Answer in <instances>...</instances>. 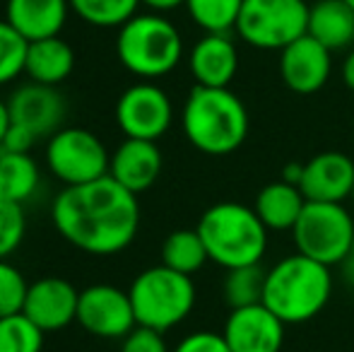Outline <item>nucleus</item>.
I'll list each match as a JSON object with an SVG mask.
<instances>
[{"label": "nucleus", "mask_w": 354, "mask_h": 352, "mask_svg": "<svg viewBox=\"0 0 354 352\" xmlns=\"http://www.w3.org/2000/svg\"><path fill=\"white\" fill-rule=\"evenodd\" d=\"M106 145L87 128H61L46 142V167L66 186L97 181L109 176Z\"/></svg>", "instance_id": "nucleus-9"}, {"label": "nucleus", "mask_w": 354, "mask_h": 352, "mask_svg": "<svg viewBox=\"0 0 354 352\" xmlns=\"http://www.w3.org/2000/svg\"><path fill=\"white\" fill-rule=\"evenodd\" d=\"M80 290L63 277H41L27 290L22 314H27L44 333H56L77 319Z\"/></svg>", "instance_id": "nucleus-13"}, {"label": "nucleus", "mask_w": 354, "mask_h": 352, "mask_svg": "<svg viewBox=\"0 0 354 352\" xmlns=\"http://www.w3.org/2000/svg\"><path fill=\"white\" fill-rule=\"evenodd\" d=\"M342 82H345L347 89L354 92V48L347 53L345 61H342Z\"/></svg>", "instance_id": "nucleus-36"}, {"label": "nucleus", "mask_w": 354, "mask_h": 352, "mask_svg": "<svg viewBox=\"0 0 354 352\" xmlns=\"http://www.w3.org/2000/svg\"><path fill=\"white\" fill-rule=\"evenodd\" d=\"M58 234L89 256H116L133 244L140 227L138 196L111 176L66 186L51 205Z\"/></svg>", "instance_id": "nucleus-1"}, {"label": "nucleus", "mask_w": 354, "mask_h": 352, "mask_svg": "<svg viewBox=\"0 0 354 352\" xmlns=\"http://www.w3.org/2000/svg\"><path fill=\"white\" fill-rule=\"evenodd\" d=\"M162 174V152L157 142L126 138L111 155L109 176L131 193H142Z\"/></svg>", "instance_id": "nucleus-17"}, {"label": "nucleus", "mask_w": 354, "mask_h": 352, "mask_svg": "<svg viewBox=\"0 0 354 352\" xmlns=\"http://www.w3.org/2000/svg\"><path fill=\"white\" fill-rule=\"evenodd\" d=\"M73 68H75V51L66 39L51 37L29 44L24 73L32 77V82L58 87L63 80L71 77Z\"/></svg>", "instance_id": "nucleus-20"}, {"label": "nucleus", "mask_w": 354, "mask_h": 352, "mask_svg": "<svg viewBox=\"0 0 354 352\" xmlns=\"http://www.w3.org/2000/svg\"><path fill=\"white\" fill-rule=\"evenodd\" d=\"M266 275L268 270L261 263L227 270V277H224V299H227L229 309H243V306L261 304L263 292H266Z\"/></svg>", "instance_id": "nucleus-25"}, {"label": "nucleus", "mask_w": 354, "mask_h": 352, "mask_svg": "<svg viewBox=\"0 0 354 352\" xmlns=\"http://www.w3.org/2000/svg\"><path fill=\"white\" fill-rule=\"evenodd\" d=\"M75 321L89 335L106 340H123L138 326L131 295L113 285H89L80 290Z\"/></svg>", "instance_id": "nucleus-11"}, {"label": "nucleus", "mask_w": 354, "mask_h": 352, "mask_svg": "<svg viewBox=\"0 0 354 352\" xmlns=\"http://www.w3.org/2000/svg\"><path fill=\"white\" fill-rule=\"evenodd\" d=\"M196 85L229 87L239 71V51L229 34H205L188 56Z\"/></svg>", "instance_id": "nucleus-18"}, {"label": "nucleus", "mask_w": 354, "mask_h": 352, "mask_svg": "<svg viewBox=\"0 0 354 352\" xmlns=\"http://www.w3.org/2000/svg\"><path fill=\"white\" fill-rule=\"evenodd\" d=\"M128 295L138 326L159 333H167L169 328L186 321L196 306V285L191 275H183L167 266L142 270L133 280Z\"/></svg>", "instance_id": "nucleus-6"}, {"label": "nucleus", "mask_w": 354, "mask_h": 352, "mask_svg": "<svg viewBox=\"0 0 354 352\" xmlns=\"http://www.w3.org/2000/svg\"><path fill=\"white\" fill-rule=\"evenodd\" d=\"M181 126L196 150L212 157L232 155L248 136V111L229 87L196 85L183 104Z\"/></svg>", "instance_id": "nucleus-2"}, {"label": "nucleus", "mask_w": 354, "mask_h": 352, "mask_svg": "<svg viewBox=\"0 0 354 352\" xmlns=\"http://www.w3.org/2000/svg\"><path fill=\"white\" fill-rule=\"evenodd\" d=\"M71 10L82 22L92 27H118L121 29L128 19H133L140 8V0H68Z\"/></svg>", "instance_id": "nucleus-26"}, {"label": "nucleus", "mask_w": 354, "mask_h": 352, "mask_svg": "<svg viewBox=\"0 0 354 352\" xmlns=\"http://www.w3.org/2000/svg\"><path fill=\"white\" fill-rule=\"evenodd\" d=\"M342 266H345V280L350 282V285H354V261L347 259Z\"/></svg>", "instance_id": "nucleus-38"}, {"label": "nucleus", "mask_w": 354, "mask_h": 352, "mask_svg": "<svg viewBox=\"0 0 354 352\" xmlns=\"http://www.w3.org/2000/svg\"><path fill=\"white\" fill-rule=\"evenodd\" d=\"M41 172L29 152L0 150V196L24 203L37 193Z\"/></svg>", "instance_id": "nucleus-23"}, {"label": "nucleus", "mask_w": 354, "mask_h": 352, "mask_svg": "<svg viewBox=\"0 0 354 352\" xmlns=\"http://www.w3.org/2000/svg\"><path fill=\"white\" fill-rule=\"evenodd\" d=\"M10 109H8V102H3L0 99V147H3V140H5V133H8L10 128Z\"/></svg>", "instance_id": "nucleus-37"}, {"label": "nucleus", "mask_w": 354, "mask_h": 352, "mask_svg": "<svg viewBox=\"0 0 354 352\" xmlns=\"http://www.w3.org/2000/svg\"><path fill=\"white\" fill-rule=\"evenodd\" d=\"M243 0H186L191 19L205 34H229L236 27Z\"/></svg>", "instance_id": "nucleus-27"}, {"label": "nucleus", "mask_w": 354, "mask_h": 352, "mask_svg": "<svg viewBox=\"0 0 354 352\" xmlns=\"http://www.w3.org/2000/svg\"><path fill=\"white\" fill-rule=\"evenodd\" d=\"M116 56L126 71L138 77H164L183 56L178 29L159 12L136 15L118 29Z\"/></svg>", "instance_id": "nucleus-5"}, {"label": "nucleus", "mask_w": 354, "mask_h": 352, "mask_svg": "<svg viewBox=\"0 0 354 352\" xmlns=\"http://www.w3.org/2000/svg\"><path fill=\"white\" fill-rule=\"evenodd\" d=\"M174 352H232L222 333H212V331H196V333L186 335L181 343L174 348Z\"/></svg>", "instance_id": "nucleus-33"}, {"label": "nucleus", "mask_w": 354, "mask_h": 352, "mask_svg": "<svg viewBox=\"0 0 354 352\" xmlns=\"http://www.w3.org/2000/svg\"><path fill=\"white\" fill-rule=\"evenodd\" d=\"M27 234V217L22 203L0 196V261L12 256Z\"/></svg>", "instance_id": "nucleus-30"}, {"label": "nucleus", "mask_w": 354, "mask_h": 352, "mask_svg": "<svg viewBox=\"0 0 354 352\" xmlns=\"http://www.w3.org/2000/svg\"><path fill=\"white\" fill-rule=\"evenodd\" d=\"M171 99L152 82L131 85L116 102V123L126 138L157 142L171 128Z\"/></svg>", "instance_id": "nucleus-10"}, {"label": "nucleus", "mask_w": 354, "mask_h": 352, "mask_svg": "<svg viewBox=\"0 0 354 352\" xmlns=\"http://www.w3.org/2000/svg\"><path fill=\"white\" fill-rule=\"evenodd\" d=\"M29 41L12 27L0 19V85H8L24 73Z\"/></svg>", "instance_id": "nucleus-29"}, {"label": "nucleus", "mask_w": 354, "mask_h": 352, "mask_svg": "<svg viewBox=\"0 0 354 352\" xmlns=\"http://www.w3.org/2000/svg\"><path fill=\"white\" fill-rule=\"evenodd\" d=\"M44 331L27 314L0 319V352H41Z\"/></svg>", "instance_id": "nucleus-28"}, {"label": "nucleus", "mask_w": 354, "mask_h": 352, "mask_svg": "<svg viewBox=\"0 0 354 352\" xmlns=\"http://www.w3.org/2000/svg\"><path fill=\"white\" fill-rule=\"evenodd\" d=\"M121 352H169V348H167V340H164V333L145 328V326H136L123 338Z\"/></svg>", "instance_id": "nucleus-32"}, {"label": "nucleus", "mask_w": 354, "mask_h": 352, "mask_svg": "<svg viewBox=\"0 0 354 352\" xmlns=\"http://www.w3.org/2000/svg\"><path fill=\"white\" fill-rule=\"evenodd\" d=\"M39 138L34 136L32 131L27 128L17 126V123H10L8 133H5V140L0 150H8V152H32V147L37 145Z\"/></svg>", "instance_id": "nucleus-34"}, {"label": "nucleus", "mask_w": 354, "mask_h": 352, "mask_svg": "<svg viewBox=\"0 0 354 352\" xmlns=\"http://www.w3.org/2000/svg\"><path fill=\"white\" fill-rule=\"evenodd\" d=\"M27 290L29 285L22 272L12 263H8V259L0 261V319L22 311Z\"/></svg>", "instance_id": "nucleus-31"}, {"label": "nucleus", "mask_w": 354, "mask_h": 352, "mask_svg": "<svg viewBox=\"0 0 354 352\" xmlns=\"http://www.w3.org/2000/svg\"><path fill=\"white\" fill-rule=\"evenodd\" d=\"M10 121L32 131L37 138H51L61 131V123L66 118V102L56 87L29 82L12 92L8 99Z\"/></svg>", "instance_id": "nucleus-15"}, {"label": "nucleus", "mask_w": 354, "mask_h": 352, "mask_svg": "<svg viewBox=\"0 0 354 352\" xmlns=\"http://www.w3.org/2000/svg\"><path fill=\"white\" fill-rule=\"evenodd\" d=\"M297 254L323 266L345 263L354 239V220L342 203L306 201L292 230Z\"/></svg>", "instance_id": "nucleus-7"}, {"label": "nucleus", "mask_w": 354, "mask_h": 352, "mask_svg": "<svg viewBox=\"0 0 354 352\" xmlns=\"http://www.w3.org/2000/svg\"><path fill=\"white\" fill-rule=\"evenodd\" d=\"M299 188L311 203H345L354 188L352 157L345 152H321L311 157L301 169Z\"/></svg>", "instance_id": "nucleus-16"}, {"label": "nucleus", "mask_w": 354, "mask_h": 352, "mask_svg": "<svg viewBox=\"0 0 354 352\" xmlns=\"http://www.w3.org/2000/svg\"><path fill=\"white\" fill-rule=\"evenodd\" d=\"M350 261H354V239H352V249H350V256H347Z\"/></svg>", "instance_id": "nucleus-39"}, {"label": "nucleus", "mask_w": 354, "mask_h": 352, "mask_svg": "<svg viewBox=\"0 0 354 352\" xmlns=\"http://www.w3.org/2000/svg\"><path fill=\"white\" fill-rule=\"evenodd\" d=\"M308 37L328 51H340L354 41V10L345 0H318L308 10Z\"/></svg>", "instance_id": "nucleus-21"}, {"label": "nucleus", "mask_w": 354, "mask_h": 352, "mask_svg": "<svg viewBox=\"0 0 354 352\" xmlns=\"http://www.w3.org/2000/svg\"><path fill=\"white\" fill-rule=\"evenodd\" d=\"M210 261L198 230H176L162 244V266L183 275H193Z\"/></svg>", "instance_id": "nucleus-24"}, {"label": "nucleus", "mask_w": 354, "mask_h": 352, "mask_svg": "<svg viewBox=\"0 0 354 352\" xmlns=\"http://www.w3.org/2000/svg\"><path fill=\"white\" fill-rule=\"evenodd\" d=\"M345 3H347V5H350V8L354 10V0H345Z\"/></svg>", "instance_id": "nucleus-40"}, {"label": "nucleus", "mask_w": 354, "mask_h": 352, "mask_svg": "<svg viewBox=\"0 0 354 352\" xmlns=\"http://www.w3.org/2000/svg\"><path fill=\"white\" fill-rule=\"evenodd\" d=\"M142 5H147L154 12H169V10H176L181 5H186V0H140Z\"/></svg>", "instance_id": "nucleus-35"}, {"label": "nucleus", "mask_w": 354, "mask_h": 352, "mask_svg": "<svg viewBox=\"0 0 354 352\" xmlns=\"http://www.w3.org/2000/svg\"><path fill=\"white\" fill-rule=\"evenodd\" d=\"M196 230L210 261L227 270L261 263L268 249V227L253 207L241 203H217L207 207Z\"/></svg>", "instance_id": "nucleus-4"}, {"label": "nucleus", "mask_w": 354, "mask_h": 352, "mask_svg": "<svg viewBox=\"0 0 354 352\" xmlns=\"http://www.w3.org/2000/svg\"><path fill=\"white\" fill-rule=\"evenodd\" d=\"M306 0H243L236 34L253 48L282 51L308 29Z\"/></svg>", "instance_id": "nucleus-8"}, {"label": "nucleus", "mask_w": 354, "mask_h": 352, "mask_svg": "<svg viewBox=\"0 0 354 352\" xmlns=\"http://www.w3.org/2000/svg\"><path fill=\"white\" fill-rule=\"evenodd\" d=\"M330 295V268L294 254L268 270L263 304L284 324H306L321 314Z\"/></svg>", "instance_id": "nucleus-3"}, {"label": "nucleus", "mask_w": 354, "mask_h": 352, "mask_svg": "<svg viewBox=\"0 0 354 352\" xmlns=\"http://www.w3.org/2000/svg\"><path fill=\"white\" fill-rule=\"evenodd\" d=\"M352 201H354V188H352Z\"/></svg>", "instance_id": "nucleus-41"}, {"label": "nucleus", "mask_w": 354, "mask_h": 352, "mask_svg": "<svg viewBox=\"0 0 354 352\" xmlns=\"http://www.w3.org/2000/svg\"><path fill=\"white\" fill-rule=\"evenodd\" d=\"M333 51L304 34L280 51L282 82L297 94H316L326 87L333 73Z\"/></svg>", "instance_id": "nucleus-14"}, {"label": "nucleus", "mask_w": 354, "mask_h": 352, "mask_svg": "<svg viewBox=\"0 0 354 352\" xmlns=\"http://www.w3.org/2000/svg\"><path fill=\"white\" fill-rule=\"evenodd\" d=\"M306 198H304L301 188L287 181H272L256 196V215L268 230L287 232L294 230L299 215L304 212Z\"/></svg>", "instance_id": "nucleus-22"}, {"label": "nucleus", "mask_w": 354, "mask_h": 352, "mask_svg": "<svg viewBox=\"0 0 354 352\" xmlns=\"http://www.w3.org/2000/svg\"><path fill=\"white\" fill-rule=\"evenodd\" d=\"M232 352H280L284 343V321L266 304L232 309L222 331Z\"/></svg>", "instance_id": "nucleus-12"}, {"label": "nucleus", "mask_w": 354, "mask_h": 352, "mask_svg": "<svg viewBox=\"0 0 354 352\" xmlns=\"http://www.w3.org/2000/svg\"><path fill=\"white\" fill-rule=\"evenodd\" d=\"M68 0H5V22H10L29 44L58 37L66 27Z\"/></svg>", "instance_id": "nucleus-19"}]
</instances>
